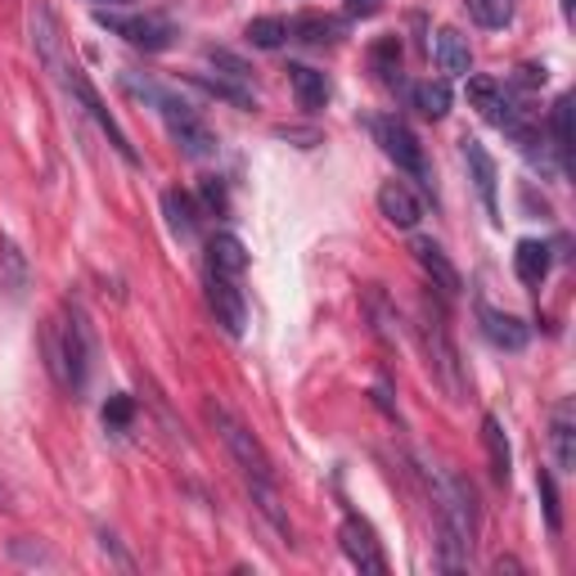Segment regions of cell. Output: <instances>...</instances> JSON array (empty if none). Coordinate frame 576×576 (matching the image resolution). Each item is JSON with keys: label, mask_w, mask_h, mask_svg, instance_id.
<instances>
[{"label": "cell", "mask_w": 576, "mask_h": 576, "mask_svg": "<svg viewBox=\"0 0 576 576\" xmlns=\"http://www.w3.org/2000/svg\"><path fill=\"white\" fill-rule=\"evenodd\" d=\"M45 365H51V374L73 397L86 392V383L95 374V329H90L81 307L68 302L64 315L45 329Z\"/></svg>", "instance_id": "obj_1"}, {"label": "cell", "mask_w": 576, "mask_h": 576, "mask_svg": "<svg viewBox=\"0 0 576 576\" xmlns=\"http://www.w3.org/2000/svg\"><path fill=\"white\" fill-rule=\"evenodd\" d=\"M51 77L64 86V95L77 104V109H86V118H95V126H100L104 135H109V144H113V154L122 158V163H131V167H140V154H135V144H131V135L118 126V118L104 109V100H100V90L90 86V77L81 73V64H73L68 55L51 68Z\"/></svg>", "instance_id": "obj_2"}, {"label": "cell", "mask_w": 576, "mask_h": 576, "mask_svg": "<svg viewBox=\"0 0 576 576\" xmlns=\"http://www.w3.org/2000/svg\"><path fill=\"white\" fill-rule=\"evenodd\" d=\"M419 339H423L428 369H432V378L442 383V392H446L451 401H464V392H468V378H464L459 347H455L451 329H446V315H442V311H432V307H423V320H419Z\"/></svg>", "instance_id": "obj_3"}, {"label": "cell", "mask_w": 576, "mask_h": 576, "mask_svg": "<svg viewBox=\"0 0 576 576\" xmlns=\"http://www.w3.org/2000/svg\"><path fill=\"white\" fill-rule=\"evenodd\" d=\"M203 414H208V423L217 428V437L225 442V451H230V459L248 473V483H275V464H270V455H266V446L248 432V423H239L221 401H208L203 406Z\"/></svg>", "instance_id": "obj_4"}, {"label": "cell", "mask_w": 576, "mask_h": 576, "mask_svg": "<svg viewBox=\"0 0 576 576\" xmlns=\"http://www.w3.org/2000/svg\"><path fill=\"white\" fill-rule=\"evenodd\" d=\"M154 109L163 113V122H167V131H171V140L180 144V154H185V158H212V154H217V135H212V126L203 122V113H199L195 104L180 100L176 90L163 86V95L154 100Z\"/></svg>", "instance_id": "obj_5"}, {"label": "cell", "mask_w": 576, "mask_h": 576, "mask_svg": "<svg viewBox=\"0 0 576 576\" xmlns=\"http://www.w3.org/2000/svg\"><path fill=\"white\" fill-rule=\"evenodd\" d=\"M369 131H374V140H378V149L388 154L410 180H419L428 195H432V167H428V154H423V144H419V135L397 118V113H388V118H374L369 122Z\"/></svg>", "instance_id": "obj_6"}, {"label": "cell", "mask_w": 576, "mask_h": 576, "mask_svg": "<svg viewBox=\"0 0 576 576\" xmlns=\"http://www.w3.org/2000/svg\"><path fill=\"white\" fill-rule=\"evenodd\" d=\"M95 23L109 27L113 36H122L126 45H135V51H144V55H163V51H171V41H176V23H167L158 14H109V10H95Z\"/></svg>", "instance_id": "obj_7"}, {"label": "cell", "mask_w": 576, "mask_h": 576, "mask_svg": "<svg viewBox=\"0 0 576 576\" xmlns=\"http://www.w3.org/2000/svg\"><path fill=\"white\" fill-rule=\"evenodd\" d=\"M27 32H32V51L41 59V68L51 73L68 51H64V23L59 14L51 10V0H32V10H27Z\"/></svg>", "instance_id": "obj_8"}, {"label": "cell", "mask_w": 576, "mask_h": 576, "mask_svg": "<svg viewBox=\"0 0 576 576\" xmlns=\"http://www.w3.org/2000/svg\"><path fill=\"white\" fill-rule=\"evenodd\" d=\"M464 163H468V180H473V189H477V199H483L487 217L500 221V167H496V158L487 154V144L473 140V135H464Z\"/></svg>", "instance_id": "obj_9"}, {"label": "cell", "mask_w": 576, "mask_h": 576, "mask_svg": "<svg viewBox=\"0 0 576 576\" xmlns=\"http://www.w3.org/2000/svg\"><path fill=\"white\" fill-rule=\"evenodd\" d=\"M339 545H343V554L352 558V567H361V572H369V576H383L388 572V558H383V545L374 541V527L365 522V518H343V527H339Z\"/></svg>", "instance_id": "obj_10"}, {"label": "cell", "mask_w": 576, "mask_h": 576, "mask_svg": "<svg viewBox=\"0 0 576 576\" xmlns=\"http://www.w3.org/2000/svg\"><path fill=\"white\" fill-rule=\"evenodd\" d=\"M208 307H212L217 324L230 333V339H244L248 307H244V293H239V279H225V275L208 270Z\"/></svg>", "instance_id": "obj_11"}, {"label": "cell", "mask_w": 576, "mask_h": 576, "mask_svg": "<svg viewBox=\"0 0 576 576\" xmlns=\"http://www.w3.org/2000/svg\"><path fill=\"white\" fill-rule=\"evenodd\" d=\"M468 104L483 113L491 126H500V131L522 113V109L509 100V95H505V86H500L496 77H468Z\"/></svg>", "instance_id": "obj_12"}, {"label": "cell", "mask_w": 576, "mask_h": 576, "mask_svg": "<svg viewBox=\"0 0 576 576\" xmlns=\"http://www.w3.org/2000/svg\"><path fill=\"white\" fill-rule=\"evenodd\" d=\"M477 324H483L487 343L500 347V352H522L527 343H532V329H527L518 315L496 311V307H487V302H477Z\"/></svg>", "instance_id": "obj_13"}, {"label": "cell", "mask_w": 576, "mask_h": 576, "mask_svg": "<svg viewBox=\"0 0 576 576\" xmlns=\"http://www.w3.org/2000/svg\"><path fill=\"white\" fill-rule=\"evenodd\" d=\"M410 253H414V262L423 266V275L432 279V288H442L446 298H455L459 288H464V279H459V270H455V262L446 257L442 244H432V239H414Z\"/></svg>", "instance_id": "obj_14"}, {"label": "cell", "mask_w": 576, "mask_h": 576, "mask_svg": "<svg viewBox=\"0 0 576 576\" xmlns=\"http://www.w3.org/2000/svg\"><path fill=\"white\" fill-rule=\"evenodd\" d=\"M378 212L388 217L397 230H414L423 217V203L414 199V189L406 180H383L378 185Z\"/></svg>", "instance_id": "obj_15"}, {"label": "cell", "mask_w": 576, "mask_h": 576, "mask_svg": "<svg viewBox=\"0 0 576 576\" xmlns=\"http://www.w3.org/2000/svg\"><path fill=\"white\" fill-rule=\"evenodd\" d=\"M550 451H554L558 473H572V468H576V406H572L567 397L550 410Z\"/></svg>", "instance_id": "obj_16"}, {"label": "cell", "mask_w": 576, "mask_h": 576, "mask_svg": "<svg viewBox=\"0 0 576 576\" xmlns=\"http://www.w3.org/2000/svg\"><path fill=\"white\" fill-rule=\"evenodd\" d=\"M208 270L225 275V279H244L248 270V248H244V239L230 234V230H217L208 239Z\"/></svg>", "instance_id": "obj_17"}, {"label": "cell", "mask_w": 576, "mask_h": 576, "mask_svg": "<svg viewBox=\"0 0 576 576\" xmlns=\"http://www.w3.org/2000/svg\"><path fill=\"white\" fill-rule=\"evenodd\" d=\"M432 59L446 77H468L473 73V51H468V36L459 27H437L432 36Z\"/></svg>", "instance_id": "obj_18"}, {"label": "cell", "mask_w": 576, "mask_h": 576, "mask_svg": "<svg viewBox=\"0 0 576 576\" xmlns=\"http://www.w3.org/2000/svg\"><path fill=\"white\" fill-rule=\"evenodd\" d=\"M163 217H167V230L180 239V244H195L199 239V203L185 195V189H163Z\"/></svg>", "instance_id": "obj_19"}, {"label": "cell", "mask_w": 576, "mask_h": 576, "mask_svg": "<svg viewBox=\"0 0 576 576\" xmlns=\"http://www.w3.org/2000/svg\"><path fill=\"white\" fill-rule=\"evenodd\" d=\"M550 266H554L550 244H541V239H522L518 253H513V275H518L527 288H536V284H545Z\"/></svg>", "instance_id": "obj_20"}, {"label": "cell", "mask_w": 576, "mask_h": 576, "mask_svg": "<svg viewBox=\"0 0 576 576\" xmlns=\"http://www.w3.org/2000/svg\"><path fill=\"white\" fill-rule=\"evenodd\" d=\"M550 149L558 158V171H572V144H576V131H572V95H558L554 109H550Z\"/></svg>", "instance_id": "obj_21"}, {"label": "cell", "mask_w": 576, "mask_h": 576, "mask_svg": "<svg viewBox=\"0 0 576 576\" xmlns=\"http://www.w3.org/2000/svg\"><path fill=\"white\" fill-rule=\"evenodd\" d=\"M343 32L347 27L339 19H329V14H302V19L288 23V36L302 41V45H315V51H320V45H339Z\"/></svg>", "instance_id": "obj_22"}, {"label": "cell", "mask_w": 576, "mask_h": 576, "mask_svg": "<svg viewBox=\"0 0 576 576\" xmlns=\"http://www.w3.org/2000/svg\"><path fill=\"white\" fill-rule=\"evenodd\" d=\"M288 86H293L298 104H302L307 113H315V109L329 104V81H324V73H315V68H307V64H288Z\"/></svg>", "instance_id": "obj_23"}, {"label": "cell", "mask_w": 576, "mask_h": 576, "mask_svg": "<svg viewBox=\"0 0 576 576\" xmlns=\"http://www.w3.org/2000/svg\"><path fill=\"white\" fill-rule=\"evenodd\" d=\"M483 446H487V459H491V477L505 487L509 473H513V451H509V437H505V423L496 414L483 419Z\"/></svg>", "instance_id": "obj_24"}, {"label": "cell", "mask_w": 576, "mask_h": 576, "mask_svg": "<svg viewBox=\"0 0 576 576\" xmlns=\"http://www.w3.org/2000/svg\"><path fill=\"white\" fill-rule=\"evenodd\" d=\"M365 311H369L374 333H378L383 343H397V339H401V315H397V307L388 302V293H383L378 284H369V288H365Z\"/></svg>", "instance_id": "obj_25"}, {"label": "cell", "mask_w": 576, "mask_h": 576, "mask_svg": "<svg viewBox=\"0 0 576 576\" xmlns=\"http://www.w3.org/2000/svg\"><path fill=\"white\" fill-rule=\"evenodd\" d=\"M410 100H414V109L423 113V118H432V122H442L446 113H451V86L446 81H419V86H410Z\"/></svg>", "instance_id": "obj_26"}, {"label": "cell", "mask_w": 576, "mask_h": 576, "mask_svg": "<svg viewBox=\"0 0 576 576\" xmlns=\"http://www.w3.org/2000/svg\"><path fill=\"white\" fill-rule=\"evenodd\" d=\"M369 68L383 86H401V41L397 36H383L374 51H369Z\"/></svg>", "instance_id": "obj_27"}, {"label": "cell", "mask_w": 576, "mask_h": 576, "mask_svg": "<svg viewBox=\"0 0 576 576\" xmlns=\"http://www.w3.org/2000/svg\"><path fill=\"white\" fill-rule=\"evenodd\" d=\"M189 81H195L199 90H208L212 100H225V104H234V109H253V100H257V95H253V86H239V81H225V77H208V73H195Z\"/></svg>", "instance_id": "obj_28"}, {"label": "cell", "mask_w": 576, "mask_h": 576, "mask_svg": "<svg viewBox=\"0 0 576 576\" xmlns=\"http://www.w3.org/2000/svg\"><path fill=\"white\" fill-rule=\"evenodd\" d=\"M464 10L477 27H487V32H500L513 23V0H464Z\"/></svg>", "instance_id": "obj_29"}, {"label": "cell", "mask_w": 576, "mask_h": 576, "mask_svg": "<svg viewBox=\"0 0 576 576\" xmlns=\"http://www.w3.org/2000/svg\"><path fill=\"white\" fill-rule=\"evenodd\" d=\"M248 491H253V505L275 522V532L279 536H288L293 541V527H288V513H284V505H279V491H275V483H248Z\"/></svg>", "instance_id": "obj_30"}, {"label": "cell", "mask_w": 576, "mask_h": 576, "mask_svg": "<svg viewBox=\"0 0 576 576\" xmlns=\"http://www.w3.org/2000/svg\"><path fill=\"white\" fill-rule=\"evenodd\" d=\"M244 36H248V45H257V51H279V45L288 41V23L275 19V14H266V19H253L244 27Z\"/></svg>", "instance_id": "obj_31"}, {"label": "cell", "mask_w": 576, "mask_h": 576, "mask_svg": "<svg viewBox=\"0 0 576 576\" xmlns=\"http://www.w3.org/2000/svg\"><path fill=\"white\" fill-rule=\"evenodd\" d=\"M208 64L217 68V77H225V81H239V86H253V68L239 59V55H230V51H221V45H208Z\"/></svg>", "instance_id": "obj_32"}, {"label": "cell", "mask_w": 576, "mask_h": 576, "mask_svg": "<svg viewBox=\"0 0 576 576\" xmlns=\"http://www.w3.org/2000/svg\"><path fill=\"white\" fill-rule=\"evenodd\" d=\"M536 491H541V505H545L550 532H563V505H558V487H554V473L550 468L536 473Z\"/></svg>", "instance_id": "obj_33"}, {"label": "cell", "mask_w": 576, "mask_h": 576, "mask_svg": "<svg viewBox=\"0 0 576 576\" xmlns=\"http://www.w3.org/2000/svg\"><path fill=\"white\" fill-rule=\"evenodd\" d=\"M131 419H135V401H131L126 392H113L109 406H104V423H109V432H126Z\"/></svg>", "instance_id": "obj_34"}, {"label": "cell", "mask_w": 576, "mask_h": 576, "mask_svg": "<svg viewBox=\"0 0 576 576\" xmlns=\"http://www.w3.org/2000/svg\"><path fill=\"white\" fill-rule=\"evenodd\" d=\"M0 262H5V270H10V293H23L27 266H23V253L14 248V239H0Z\"/></svg>", "instance_id": "obj_35"}, {"label": "cell", "mask_w": 576, "mask_h": 576, "mask_svg": "<svg viewBox=\"0 0 576 576\" xmlns=\"http://www.w3.org/2000/svg\"><path fill=\"white\" fill-rule=\"evenodd\" d=\"M203 208L208 212H217V217H225L230 212V195H225V180L221 176H203Z\"/></svg>", "instance_id": "obj_36"}, {"label": "cell", "mask_w": 576, "mask_h": 576, "mask_svg": "<svg viewBox=\"0 0 576 576\" xmlns=\"http://www.w3.org/2000/svg\"><path fill=\"white\" fill-rule=\"evenodd\" d=\"M513 86L541 90V86H545V64H518V68H513Z\"/></svg>", "instance_id": "obj_37"}, {"label": "cell", "mask_w": 576, "mask_h": 576, "mask_svg": "<svg viewBox=\"0 0 576 576\" xmlns=\"http://www.w3.org/2000/svg\"><path fill=\"white\" fill-rule=\"evenodd\" d=\"M279 140H302V149H311V144H320V131H302V126H275Z\"/></svg>", "instance_id": "obj_38"}, {"label": "cell", "mask_w": 576, "mask_h": 576, "mask_svg": "<svg viewBox=\"0 0 576 576\" xmlns=\"http://www.w3.org/2000/svg\"><path fill=\"white\" fill-rule=\"evenodd\" d=\"M383 10V0H347V14L352 19H369V14H378Z\"/></svg>", "instance_id": "obj_39"}, {"label": "cell", "mask_w": 576, "mask_h": 576, "mask_svg": "<svg viewBox=\"0 0 576 576\" xmlns=\"http://www.w3.org/2000/svg\"><path fill=\"white\" fill-rule=\"evenodd\" d=\"M100 545H104V554H113V558H118V567H131V558H126V554H122V550H118V541H113V536H109V532H104V536H100Z\"/></svg>", "instance_id": "obj_40"}, {"label": "cell", "mask_w": 576, "mask_h": 576, "mask_svg": "<svg viewBox=\"0 0 576 576\" xmlns=\"http://www.w3.org/2000/svg\"><path fill=\"white\" fill-rule=\"evenodd\" d=\"M95 10H131V5H140V0H90Z\"/></svg>", "instance_id": "obj_41"}, {"label": "cell", "mask_w": 576, "mask_h": 576, "mask_svg": "<svg viewBox=\"0 0 576 576\" xmlns=\"http://www.w3.org/2000/svg\"><path fill=\"white\" fill-rule=\"evenodd\" d=\"M496 572H522V563H513V558H496Z\"/></svg>", "instance_id": "obj_42"}, {"label": "cell", "mask_w": 576, "mask_h": 576, "mask_svg": "<svg viewBox=\"0 0 576 576\" xmlns=\"http://www.w3.org/2000/svg\"><path fill=\"white\" fill-rule=\"evenodd\" d=\"M558 5H563V19H572V14H576V0H558Z\"/></svg>", "instance_id": "obj_43"}, {"label": "cell", "mask_w": 576, "mask_h": 576, "mask_svg": "<svg viewBox=\"0 0 576 576\" xmlns=\"http://www.w3.org/2000/svg\"><path fill=\"white\" fill-rule=\"evenodd\" d=\"M0 500H5V487H0Z\"/></svg>", "instance_id": "obj_44"}]
</instances>
